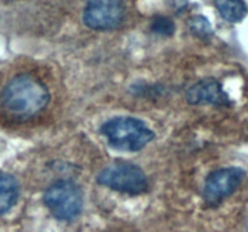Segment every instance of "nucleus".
<instances>
[{
  "label": "nucleus",
  "instance_id": "f257e3e1",
  "mask_svg": "<svg viewBox=\"0 0 248 232\" xmlns=\"http://www.w3.org/2000/svg\"><path fill=\"white\" fill-rule=\"evenodd\" d=\"M50 101L48 89L38 77L19 74L12 77L0 93V108L5 115L17 120L33 117Z\"/></svg>",
  "mask_w": 248,
  "mask_h": 232
},
{
  "label": "nucleus",
  "instance_id": "f03ea898",
  "mask_svg": "<svg viewBox=\"0 0 248 232\" xmlns=\"http://www.w3.org/2000/svg\"><path fill=\"white\" fill-rule=\"evenodd\" d=\"M101 132L109 144L121 151H140L154 139L155 134L142 120L118 116L103 123Z\"/></svg>",
  "mask_w": 248,
  "mask_h": 232
},
{
  "label": "nucleus",
  "instance_id": "7ed1b4c3",
  "mask_svg": "<svg viewBox=\"0 0 248 232\" xmlns=\"http://www.w3.org/2000/svg\"><path fill=\"white\" fill-rule=\"evenodd\" d=\"M44 203L55 218L72 220L81 212V190L74 181L57 180L44 192Z\"/></svg>",
  "mask_w": 248,
  "mask_h": 232
},
{
  "label": "nucleus",
  "instance_id": "20e7f679",
  "mask_svg": "<svg viewBox=\"0 0 248 232\" xmlns=\"http://www.w3.org/2000/svg\"><path fill=\"white\" fill-rule=\"evenodd\" d=\"M97 181L111 190L127 195H140L148 188L144 172L132 163H115L106 167L97 175Z\"/></svg>",
  "mask_w": 248,
  "mask_h": 232
},
{
  "label": "nucleus",
  "instance_id": "39448f33",
  "mask_svg": "<svg viewBox=\"0 0 248 232\" xmlns=\"http://www.w3.org/2000/svg\"><path fill=\"white\" fill-rule=\"evenodd\" d=\"M125 5L123 0H87L82 19L96 30H113L124 21Z\"/></svg>",
  "mask_w": 248,
  "mask_h": 232
},
{
  "label": "nucleus",
  "instance_id": "423d86ee",
  "mask_svg": "<svg viewBox=\"0 0 248 232\" xmlns=\"http://www.w3.org/2000/svg\"><path fill=\"white\" fill-rule=\"evenodd\" d=\"M244 171L236 167L218 169L207 176L203 185V198L208 204H218L236 191L244 178Z\"/></svg>",
  "mask_w": 248,
  "mask_h": 232
},
{
  "label": "nucleus",
  "instance_id": "0eeeda50",
  "mask_svg": "<svg viewBox=\"0 0 248 232\" xmlns=\"http://www.w3.org/2000/svg\"><path fill=\"white\" fill-rule=\"evenodd\" d=\"M186 98L188 103L194 105L199 104L230 105L229 97L223 91L222 85L213 77H206L193 85L186 92Z\"/></svg>",
  "mask_w": 248,
  "mask_h": 232
},
{
  "label": "nucleus",
  "instance_id": "6e6552de",
  "mask_svg": "<svg viewBox=\"0 0 248 232\" xmlns=\"http://www.w3.org/2000/svg\"><path fill=\"white\" fill-rule=\"evenodd\" d=\"M19 196V184L14 175L0 172V217L9 212Z\"/></svg>",
  "mask_w": 248,
  "mask_h": 232
},
{
  "label": "nucleus",
  "instance_id": "1a4fd4ad",
  "mask_svg": "<svg viewBox=\"0 0 248 232\" xmlns=\"http://www.w3.org/2000/svg\"><path fill=\"white\" fill-rule=\"evenodd\" d=\"M220 16L228 22L236 23L247 14V5L244 0H213Z\"/></svg>",
  "mask_w": 248,
  "mask_h": 232
},
{
  "label": "nucleus",
  "instance_id": "9d476101",
  "mask_svg": "<svg viewBox=\"0 0 248 232\" xmlns=\"http://www.w3.org/2000/svg\"><path fill=\"white\" fill-rule=\"evenodd\" d=\"M189 28L191 33H194L199 38H210L212 35V26L207 21V18L202 16H195L190 18Z\"/></svg>",
  "mask_w": 248,
  "mask_h": 232
},
{
  "label": "nucleus",
  "instance_id": "9b49d317",
  "mask_svg": "<svg viewBox=\"0 0 248 232\" xmlns=\"http://www.w3.org/2000/svg\"><path fill=\"white\" fill-rule=\"evenodd\" d=\"M152 30L162 36H171L174 33V23L164 16H156L152 21Z\"/></svg>",
  "mask_w": 248,
  "mask_h": 232
},
{
  "label": "nucleus",
  "instance_id": "f8f14e48",
  "mask_svg": "<svg viewBox=\"0 0 248 232\" xmlns=\"http://www.w3.org/2000/svg\"><path fill=\"white\" fill-rule=\"evenodd\" d=\"M169 2H171L173 9L182 10L186 6V0H169Z\"/></svg>",
  "mask_w": 248,
  "mask_h": 232
}]
</instances>
